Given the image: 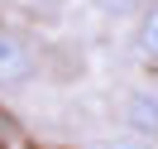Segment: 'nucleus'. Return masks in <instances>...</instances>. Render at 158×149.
Instances as JSON below:
<instances>
[{
	"instance_id": "1",
	"label": "nucleus",
	"mask_w": 158,
	"mask_h": 149,
	"mask_svg": "<svg viewBox=\"0 0 158 149\" xmlns=\"http://www.w3.org/2000/svg\"><path fill=\"white\" fill-rule=\"evenodd\" d=\"M34 77V53L24 39L15 34H0V87H19Z\"/></svg>"
},
{
	"instance_id": "2",
	"label": "nucleus",
	"mask_w": 158,
	"mask_h": 149,
	"mask_svg": "<svg viewBox=\"0 0 158 149\" xmlns=\"http://www.w3.org/2000/svg\"><path fill=\"white\" fill-rule=\"evenodd\" d=\"M125 125L144 139H158V96L153 91H134L125 101Z\"/></svg>"
},
{
	"instance_id": "3",
	"label": "nucleus",
	"mask_w": 158,
	"mask_h": 149,
	"mask_svg": "<svg viewBox=\"0 0 158 149\" xmlns=\"http://www.w3.org/2000/svg\"><path fill=\"white\" fill-rule=\"evenodd\" d=\"M139 58L148 63V68H158V0L153 5H144V20H139Z\"/></svg>"
},
{
	"instance_id": "4",
	"label": "nucleus",
	"mask_w": 158,
	"mask_h": 149,
	"mask_svg": "<svg viewBox=\"0 0 158 149\" xmlns=\"http://www.w3.org/2000/svg\"><path fill=\"white\" fill-rule=\"evenodd\" d=\"M96 10L110 15V20H120V15H134L139 10V0H96Z\"/></svg>"
},
{
	"instance_id": "5",
	"label": "nucleus",
	"mask_w": 158,
	"mask_h": 149,
	"mask_svg": "<svg viewBox=\"0 0 158 149\" xmlns=\"http://www.w3.org/2000/svg\"><path fill=\"white\" fill-rule=\"evenodd\" d=\"M106 149H153V139H144V135H129V139H110Z\"/></svg>"
},
{
	"instance_id": "6",
	"label": "nucleus",
	"mask_w": 158,
	"mask_h": 149,
	"mask_svg": "<svg viewBox=\"0 0 158 149\" xmlns=\"http://www.w3.org/2000/svg\"><path fill=\"white\" fill-rule=\"evenodd\" d=\"M15 130H19V125H15V116H5V111H0V135H15Z\"/></svg>"
},
{
	"instance_id": "7",
	"label": "nucleus",
	"mask_w": 158,
	"mask_h": 149,
	"mask_svg": "<svg viewBox=\"0 0 158 149\" xmlns=\"http://www.w3.org/2000/svg\"><path fill=\"white\" fill-rule=\"evenodd\" d=\"M0 149H5V144H0Z\"/></svg>"
}]
</instances>
